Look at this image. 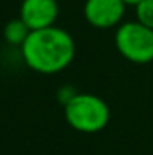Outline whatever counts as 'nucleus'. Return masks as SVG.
I'll return each instance as SVG.
<instances>
[{"label": "nucleus", "instance_id": "f257e3e1", "mask_svg": "<svg viewBox=\"0 0 153 155\" xmlns=\"http://www.w3.org/2000/svg\"><path fill=\"white\" fill-rule=\"evenodd\" d=\"M76 53L71 35L58 27L30 31L21 45V56L28 68L41 74H54L68 68Z\"/></svg>", "mask_w": 153, "mask_h": 155}, {"label": "nucleus", "instance_id": "f03ea898", "mask_svg": "<svg viewBox=\"0 0 153 155\" xmlns=\"http://www.w3.org/2000/svg\"><path fill=\"white\" fill-rule=\"evenodd\" d=\"M64 117L74 130L94 134L107 125L109 106L94 94H72L64 102Z\"/></svg>", "mask_w": 153, "mask_h": 155}, {"label": "nucleus", "instance_id": "7ed1b4c3", "mask_svg": "<svg viewBox=\"0 0 153 155\" xmlns=\"http://www.w3.org/2000/svg\"><path fill=\"white\" fill-rule=\"evenodd\" d=\"M115 46L123 58L132 63L153 61V30L138 21H129L119 27Z\"/></svg>", "mask_w": 153, "mask_h": 155}, {"label": "nucleus", "instance_id": "20e7f679", "mask_svg": "<svg viewBox=\"0 0 153 155\" xmlns=\"http://www.w3.org/2000/svg\"><path fill=\"white\" fill-rule=\"evenodd\" d=\"M123 0H86V20L96 28H110L119 25L125 13Z\"/></svg>", "mask_w": 153, "mask_h": 155}, {"label": "nucleus", "instance_id": "39448f33", "mask_svg": "<svg viewBox=\"0 0 153 155\" xmlns=\"http://www.w3.org/2000/svg\"><path fill=\"white\" fill-rule=\"evenodd\" d=\"M20 18L31 31L53 27L58 18L56 0H23Z\"/></svg>", "mask_w": 153, "mask_h": 155}, {"label": "nucleus", "instance_id": "423d86ee", "mask_svg": "<svg viewBox=\"0 0 153 155\" xmlns=\"http://www.w3.org/2000/svg\"><path fill=\"white\" fill-rule=\"evenodd\" d=\"M30 28L23 23L21 18H15V20H10L8 23L3 28V38L7 43L15 46H21L25 43V40L30 35Z\"/></svg>", "mask_w": 153, "mask_h": 155}, {"label": "nucleus", "instance_id": "0eeeda50", "mask_svg": "<svg viewBox=\"0 0 153 155\" xmlns=\"http://www.w3.org/2000/svg\"><path fill=\"white\" fill-rule=\"evenodd\" d=\"M135 7H137L138 23L153 30V0H142Z\"/></svg>", "mask_w": 153, "mask_h": 155}, {"label": "nucleus", "instance_id": "6e6552de", "mask_svg": "<svg viewBox=\"0 0 153 155\" xmlns=\"http://www.w3.org/2000/svg\"><path fill=\"white\" fill-rule=\"evenodd\" d=\"M123 2H125L127 5H138V3L142 2V0H123Z\"/></svg>", "mask_w": 153, "mask_h": 155}]
</instances>
